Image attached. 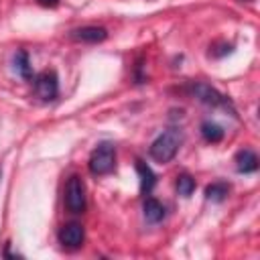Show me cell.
<instances>
[{"mask_svg": "<svg viewBox=\"0 0 260 260\" xmlns=\"http://www.w3.org/2000/svg\"><path fill=\"white\" fill-rule=\"evenodd\" d=\"M35 91L45 102L55 100L57 93H59V81H57L55 71H43V73H39L35 77Z\"/></svg>", "mask_w": 260, "mask_h": 260, "instance_id": "277c9868", "label": "cell"}, {"mask_svg": "<svg viewBox=\"0 0 260 260\" xmlns=\"http://www.w3.org/2000/svg\"><path fill=\"white\" fill-rule=\"evenodd\" d=\"M14 61H16V69L20 71V75L28 79V77H30V67H28V57H26V53H24V51H18Z\"/></svg>", "mask_w": 260, "mask_h": 260, "instance_id": "5bb4252c", "label": "cell"}, {"mask_svg": "<svg viewBox=\"0 0 260 260\" xmlns=\"http://www.w3.org/2000/svg\"><path fill=\"white\" fill-rule=\"evenodd\" d=\"M228 191H230V187H228L225 183H213V185H209V187L205 189V195H207V199H211V201H221V199L228 195Z\"/></svg>", "mask_w": 260, "mask_h": 260, "instance_id": "7c38bea8", "label": "cell"}, {"mask_svg": "<svg viewBox=\"0 0 260 260\" xmlns=\"http://www.w3.org/2000/svg\"><path fill=\"white\" fill-rule=\"evenodd\" d=\"M189 91H191L199 102H203V104H207V106H228V100H225L217 89H213V87L207 85V83H191V85H189Z\"/></svg>", "mask_w": 260, "mask_h": 260, "instance_id": "5b68a950", "label": "cell"}, {"mask_svg": "<svg viewBox=\"0 0 260 260\" xmlns=\"http://www.w3.org/2000/svg\"><path fill=\"white\" fill-rule=\"evenodd\" d=\"M65 205L71 213H81L85 209V187L79 177H71L65 187Z\"/></svg>", "mask_w": 260, "mask_h": 260, "instance_id": "3957f363", "label": "cell"}, {"mask_svg": "<svg viewBox=\"0 0 260 260\" xmlns=\"http://www.w3.org/2000/svg\"><path fill=\"white\" fill-rule=\"evenodd\" d=\"M201 134H203V138H205L207 142H219V140L223 138V130H221L217 124H213V122H203Z\"/></svg>", "mask_w": 260, "mask_h": 260, "instance_id": "8fae6325", "label": "cell"}, {"mask_svg": "<svg viewBox=\"0 0 260 260\" xmlns=\"http://www.w3.org/2000/svg\"><path fill=\"white\" fill-rule=\"evenodd\" d=\"M193 189H195V181H193L189 175H181L179 181H177V191H179V195L189 197V195L193 193Z\"/></svg>", "mask_w": 260, "mask_h": 260, "instance_id": "4fadbf2b", "label": "cell"}, {"mask_svg": "<svg viewBox=\"0 0 260 260\" xmlns=\"http://www.w3.org/2000/svg\"><path fill=\"white\" fill-rule=\"evenodd\" d=\"M106 37L108 32L102 26H81V28L71 30V39L79 43H102Z\"/></svg>", "mask_w": 260, "mask_h": 260, "instance_id": "52a82bcc", "label": "cell"}, {"mask_svg": "<svg viewBox=\"0 0 260 260\" xmlns=\"http://www.w3.org/2000/svg\"><path fill=\"white\" fill-rule=\"evenodd\" d=\"M43 6H57V0H39Z\"/></svg>", "mask_w": 260, "mask_h": 260, "instance_id": "9a60e30c", "label": "cell"}, {"mask_svg": "<svg viewBox=\"0 0 260 260\" xmlns=\"http://www.w3.org/2000/svg\"><path fill=\"white\" fill-rule=\"evenodd\" d=\"M236 169L240 173H254L258 169V156L250 150V148H244L236 154Z\"/></svg>", "mask_w": 260, "mask_h": 260, "instance_id": "ba28073f", "label": "cell"}, {"mask_svg": "<svg viewBox=\"0 0 260 260\" xmlns=\"http://www.w3.org/2000/svg\"><path fill=\"white\" fill-rule=\"evenodd\" d=\"M116 152L112 144H100L89 156V171L93 175H108L114 171Z\"/></svg>", "mask_w": 260, "mask_h": 260, "instance_id": "7a4b0ae2", "label": "cell"}, {"mask_svg": "<svg viewBox=\"0 0 260 260\" xmlns=\"http://www.w3.org/2000/svg\"><path fill=\"white\" fill-rule=\"evenodd\" d=\"M144 217H146L150 223L160 221V219L165 217V207H162V203L156 201V199H152V197H148V199L144 201Z\"/></svg>", "mask_w": 260, "mask_h": 260, "instance_id": "9c48e42d", "label": "cell"}, {"mask_svg": "<svg viewBox=\"0 0 260 260\" xmlns=\"http://www.w3.org/2000/svg\"><path fill=\"white\" fill-rule=\"evenodd\" d=\"M136 169H138V173H140V187H142V193H144V195H148V193H150V189H152V185H154V175H152L150 167H148V165H144L142 160H138Z\"/></svg>", "mask_w": 260, "mask_h": 260, "instance_id": "30bf717a", "label": "cell"}, {"mask_svg": "<svg viewBox=\"0 0 260 260\" xmlns=\"http://www.w3.org/2000/svg\"><path fill=\"white\" fill-rule=\"evenodd\" d=\"M179 144H181V132L177 128H169L162 134H158L150 144V156L156 162H169L175 158Z\"/></svg>", "mask_w": 260, "mask_h": 260, "instance_id": "6da1fadb", "label": "cell"}, {"mask_svg": "<svg viewBox=\"0 0 260 260\" xmlns=\"http://www.w3.org/2000/svg\"><path fill=\"white\" fill-rule=\"evenodd\" d=\"M83 238H85V232H83L81 223H75V221L63 225L59 232V240L67 248H79L83 244Z\"/></svg>", "mask_w": 260, "mask_h": 260, "instance_id": "8992f818", "label": "cell"}]
</instances>
